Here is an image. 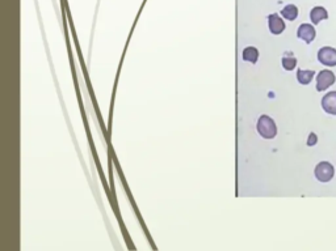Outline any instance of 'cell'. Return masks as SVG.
Segmentation results:
<instances>
[{"instance_id": "6da1fadb", "label": "cell", "mask_w": 336, "mask_h": 251, "mask_svg": "<svg viewBox=\"0 0 336 251\" xmlns=\"http://www.w3.org/2000/svg\"><path fill=\"white\" fill-rule=\"evenodd\" d=\"M257 132L263 136L264 139H273L277 135V126L274 123L273 119L268 116H261L257 120Z\"/></svg>"}, {"instance_id": "7a4b0ae2", "label": "cell", "mask_w": 336, "mask_h": 251, "mask_svg": "<svg viewBox=\"0 0 336 251\" xmlns=\"http://www.w3.org/2000/svg\"><path fill=\"white\" fill-rule=\"evenodd\" d=\"M333 174H335V169L329 162L327 161H323V162H319L315 168V176L316 180H320V182H329L332 180Z\"/></svg>"}, {"instance_id": "3957f363", "label": "cell", "mask_w": 336, "mask_h": 251, "mask_svg": "<svg viewBox=\"0 0 336 251\" xmlns=\"http://www.w3.org/2000/svg\"><path fill=\"white\" fill-rule=\"evenodd\" d=\"M332 84H335V75L328 70H323L316 76V90L323 92L328 89Z\"/></svg>"}, {"instance_id": "277c9868", "label": "cell", "mask_w": 336, "mask_h": 251, "mask_svg": "<svg viewBox=\"0 0 336 251\" xmlns=\"http://www.w3.org/2000/svg\"><path fill=\"white\" fill-rule=\"evenodd\" d=\"M318 60L324 66L333 67L336 66V50L333 48H322L318 51Z\"/></svg>"}, {"instance_id": "5b68a950", "label": "cell", "mask_w": 336, "mask_h": 251, "mask_svg": "<svg viewBox=\"0 0 336 251\" xmlns=\"http://www.w3.org/2000/svg\"><path fill=\"white\" fill-rule=\"evenodd\" d=\"M268 26H269V32L274 36H278L285 30L284 20L277 14H272L268 16Z\"/></svg>"}, {"instance_id": "8992f818", "label": "cell", "mask_w": 336, "mask_h": 251, "mask_svg": "<svg viewBox=\"0 0 336 251\" xmlns=\"http://www.w3.org/2000/svg\"><path fill=\"white\" fill-rule=\"evenodd\" d=\"M297 36L298 38L303 40L306 44H311L315 38V29L310 24H302L297 30Z\"/></svg>"}, {"instance_id": "52a82bcc", "label": "cell", "mask_w": 336, "mask_h": 251, "mask_svg": "<svg viewBox=\"0 0 336 251\" xmlns=\"http://www.w3.org/2000/svg\"><path fill=\"white\" fill-rule=\"evenodd\" d=\"M322 108L331 116H336V92H329L323 97Z\"/></svg>"}, {"instance_id": "ba28073f", "label": "cell", "mask_w": 336, "mask_h": 251, "mask_svg": "<svg viewBox=\"0 0 336 251\" xmlns=\"http://www.w3.org/2000/svg\"><path fill=\"white\" fill-rule=\"evenodd\" d=\"M328 17L326 8L323 7H314L310 12V20L312 21V24H319L322 20H326Z\"/></svg>"}, {"instance_id": "9c48e42d", "label": "cell", "mask_w": 336, "mask_h": 251, "mask_svg": "<svg viewBox=\"0 0 336 251\" xmlns=\"http://www.w3.org/2000/svg\"><path fill=\"white\" fill-rule=\"evenodd\" d=\"M242 58L244 62H248V63H252L255 64L259 59V51L254 46H248L243 50V54H242Z\"/></svg>"}, {"instance_id": "30bf717a", "label": "cell", "mask_w": 336, "mask_h": 251, "mask_svg": "<svg viewBox=\"0 0 336 251\" xmlns=\"http://www.w3.org/2000/svg\"><path fill=\"white\" fill-rule=\"evenodd\" d=\"M281 14L284 18L289 21H294L298 17V8L295 7L294 4H288L285 6L281 10Z\"/></svg>"}, {"instance_id": "8fae6325", "label": "cell", "mask_w": 336, "mask_h": 251, "mask_svg": "<svg viewBox=\"0 0 336 251\" xmlns=\"http://www.w3.org/2000/svg\"><path fill=\"white\" fill-rule=\"evenodd\" d=\"M314 71H305V70H298L297 72V80L299 82V84L302 85H307L314 78Z\"/></svg>"}, {"instance_id": "7c38bea8", "label": "cell", "mask_w": 336, "mask_h": 251, "mask_svg": "<svg viewBox=\"0 0 336 251\" xmlns=\"http://www.w3.org/2000/svg\"><path fill=\"white\" fill-rule=\"evenodd\" d=\"M295 66H297V59H295L292 54H286L284 58H282V67H284L286 71H292V70H294Z\"/></svg>"}, {"instance_id": "4fadbf2b", "label": "cell", "mask_w": 336, "mask_h": 251, "mask_svg": "<svg viewBox=\"0 0 336 251\" xmlns=\"http://www.w3.org/2000/svg\"><path fill=\"white\" fill-rule=\"evenodd\" d=\"M316 142H318V138H316V135H315V134H314V132H311V134H310L309 139H307V146H315V144H316Z\"/></svg>"}]
</instances>
